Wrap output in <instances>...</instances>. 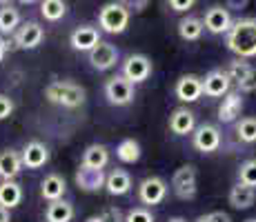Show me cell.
<instances>
[{
  "mask_svg": "<svg viewBox=\"0 0 256 222\" xmlns=\"http://www.w3.org/2000/svg\"><path fill=\"white\" fill-rule=\"evenodd\" d=\"M110 162V151L105 145H90L82 154V165L96 167V169H105Z\"/></svg>",
  "mask_w": 256,
  "mask_h": 222,
  "instance_id": "603a6c76",
  "label": "cell"
},
{
  "mask_svg": "<svg viewBox=\"0 0 256 222\" xmlns=\"http://www.w3.org/2000/svg\"><path fill=\"white\" fill-rule=\"evenodd\" d=\"M194 147L203 154H212L220 147V131L214 125H200L194 129Z\"/></svg>",
  "mask_w": 256,
  "mask_h": 222,
  "instance_id": "5bb4252c",
  "label": "cell"
},
{
  "mask_svg": "<svg viewBox=\"0 0 256 222\" xmlns=\"http://www.w3.org/2000/svg\"><path fill=\"white\" fill-rule=\"evenodd\" d=\"M165 196H167V182L158 176L145 178L138 187V198L142 205H150V207L160 205L165 200Z\"/></svg>",
  "mask_w": 256,
  "mask_h": 222,
  "instance_id": "52a82bcc",
  "label": "cell"
},
{
  "mask_svg": "<svg viewBox=\"0 0 256 222\" xmlns=\"http://www.w3.org/2000/svg\"><path fill=\"white\" fill-rule=\"evenodd\" d=\"M45 218H47V222H70V220L74 218V207H72V202L54 200L52 205L47 207Z\"/></svg>",
  "mask_w": 256,
  "mask_h": 222,
  "instance_id": "484cf974",
  "label": "cell"
},
{
  "mask_svg": "<svg viewBox=\"0 0 256 222\" xmlns=\"http://www.w3.org/2000/svg\"><path fill=\"white\" fill-rule=\"evenodd\" d=\"M65 191H67V182H65V178L58 174L47 176L45 180L40 182V194H42V198L49 202L60 200L62 196H65Z\"/></svg>",
  "mask_w": 256,
  "mask_h": 222,
  "instance_id": "ffe728a7",
  "label": "cell"
},
{
  "mask_svg": "<svg viewBox=\"0 0 256 222\" xmlns=\"http://www.w3.org/2000/svg\"><path fill=\"white\" fill-rule=\"evenodd\" d=\"M105 96L110 105L122 107L134 100V82H130L125 76H114L105 82Z\"/></svg>",
  "mask_w": 256,
  "mask_h": 222,
  "instance_id": "5b68a950",
  "label": "cell"
},
{
  "mask_svg": "<svg viewBox=\"0 0 256 222\" xmlns=\"http://www.w3.org/2000/svg\"><path fill=\"white\" fill-rule=\"evenodd\" d=\"M196 4V0H170V7L174 9V11H178V13H183L187 11V9H192Z\"/></svg>",
  "mask_w": 256,
  "mask_h": 222,
  "instance_id": "f35d334b",
  "label": "cell"
},
{
  "mask_svg": "<svg viewBox=\"0 0 256 222\" xmlns=\"http://www.w3.org/2000/svg\"><path fill=\"white\" fill-rule=\"evenodd\" d=\"M254 67H250L248 62H243V60H234V62H230L228 69H225V73L230 76V80L236 82V85H240V82L245 80V78L250 76V71H252Z\"/></svg>",
  "mask_w": 256,
  "mask_h": 222,
  "instance_id": "4dcf8cb0",
  "label": "cell"
},
{
  "mask_svg": "<svg viewBox=\"0 0 256 222\" xmlns=\"http://www.w3.org/2000/svg\"><path fill=\"white\" fill-rule=\"evenodd\" d=\"M105 189H107V194H112V196H125V194H130V189H132V178H130V174H127V171H122V169H114L112 174H107Z\"/></svg>",
  "mask_w": 256,
  "mask_h": 222,
  "instance_id": "44dd1931",
  "label": "cell"
},
{
  "mask_svg": "<svg viewBox=\"0 0 256 222\" xmlns=\"http://www.w3.org/2000/svg\"><path fill=\"white\" fill-rule=\"evenodd\" d=\"M7 49H9V42L7 40H0V60L4 58V51H7Z\"/></svg>",
  "mask_w": 256,
  "mask_h": 222,
  "instance_id": "b9f144b4",
  "label": "cell"
},
{
  "mask_svg": "<svg viewBox=\"0 0 256 222\" xmlns=\"http://www.w3.org/2000/svg\"><path fill=\"white\" fill-rule=\"evenodd\" d=\"M45 38V31L38 22H24L16 29V36H14V42L20 49H36L38 44Z\"/></svg>",
  "mask_w": 256,
  "mask_h": 222,
  "instance_id": "4fadbf2b",
  "label": "cell"
},
{
  "mask_svg": "<svg viewBox=\"0 0 256 222\" xmlns=\"http://www.w3.org/2000/svg\"><path fill=\"white\" fill-rule=\"evenodd\" d=\"M238 91H243V93L256 91V69H252V71H250V76L238 85Z\"/></svg>",
  "mask_w": 256,
  "mask_h": 222,
  "instance_id": "8d00e7d4",
  "label": "cell"
},
{
  "mask_svg": "<svg viewBox=\"0 0 256 222\" xmlns=\"http://www.w3.org/2000/svg\"><path fill=\"white\" fill-rule=\"evenodd\" d=\"M196 222H232L228 214H223V211H212L208 216H200Z\"/></svg>",
  "mask_w": 256,
  "mask_h": 222,
  "instance_id": "74e56055",
  "label": "cell"
},
{
  "mask_svg": "<svg viewBox=\"0 0 256 222\" xmlns=\"http://www.w3.org/2000/svg\"><path fill=\"white\" fill-rule=\"evenodd\" d=\"M116 2H120L125 9H130V11H145L147 4H150V0H116Z\"/></svg>",
  "mask_w": 256,
  "mask_h": 222,
  "instance_id": "e575fe53",
  "label": "cell"
},
{
  "mask_svg": "<svg viewBox=\"0 0 256 222\" xmlns=\"http://www.w3.org/2000/svg\"><path fill=\"white\" fill-rule=\"evenodd\" d=\"M167 222H187V220H185V218H170Z\"/></svg>",
  "mask_w": 256,
  "mask_h": 222,
  "instance_id": "ee69618b",
  "label": "cell"
},
{
  "mask_svg": "<svg viewBox=\"0 0 256 222\" xmlns=\"http://www.w3.org/2000/svg\"><path fill=\"white\" fill-rule=\"evenodd\" d=\"M22 169V156L14 149H7L0 154V178L2 180H14Z\"/></svg>",
  "mask_w": 256,
  "mask_h": 222,
  "instance_id": "d6986e66",
  "label": "cell"
},
{
  "mask_svg": "<svg viewBox=\"0 0 256 222\" xmlns=\"http://www.w3.org/2000/svg\"><path fill=\"white\" fill-rule=\"evenodd\" d=\"M20 27V13L12 4L0 9V33H14Z\"/></svg>",
  "mask_w": 256,
  "mask_h": 222,
  "instance_id": "83f0119b",
  "label": "cell"
},
{
  "mask_svg": "<svg viewBox=\"0 0 256 222\" xmlns=\"http://www.w3.org/2000/svg\"><path fill=\"white\" fill-rule=\"evenodd\" d=\"M238 182L248 187H256V160H245L238 167Z\"/></svg>",
  "mask_w": 256,
  "mask_h": 222,
  "instance_id": "1f68e13d",
  "label": "cell"
},
{
  "mask_svg": "<svg viewBox=\"0 0 256 222\" xmlns=\"http://www.w3.org/2000/svg\"><path fill=\"white\" fill-rule=\"evenodd\" d=\"M170 129L176 133V136H187L196 129V116L194 111L185 109V107H178V109L172 111L170 116Z\"/></svg>",
  "mask_w": 256,
  "mask_h": 222,
  "instance_id": "e0dca14e",
  "label": "cell"
},
{
  "mask_svg": "<svg viewBox=\"0 0 256 222\" xmlns=\"http://www.w3.org/2000/svg\"><path fill=\"white\" fill-rule=\"evenodd\" d=\"M116 62H118V49L112 42L100 40L90 51V65L98 69V71H107V69L116 67Z\"/></svg>",
  "mask_w": 256,
  "mask_h": 222,
  "instance_id": "9c48e42d",
  "label": "cell"
},
{
  "mask_svg": "<svg viewBox=\"0 0 256 222\" xmlns=\"http://www.w3.org/2000/svg\"><path fill=\"white\" fill-rule=\"evenodd\" d=\"M22 200V189L18 182L14 180H4L2 185H0V205L7 207V209H14V207H18Z\"/></svg>",
  "mask_w": 256,
  "mask_h": 222,
  "instance_id": "cb8c5ba5",
  "label": "cell"
},
{
  "mask_svg": "<svg viewBox=\"0 0 256 222\" xmlns=\"http://www.w3.org/2000/svg\"><path fill=\"white\" fill-rule=\"evenodd\" d=\"M40 13H42V18H45V20L56 22V20H60V18L67 13V4L62 2V0H42Z\"/></svg>",
  "mask_w": 256,
  "mask_h": 222,
  "instance_id": "f1b7e54d",
  "label": "cell"
},
{
  "mask_svg": "<svg viewBox=\"0 0 256 222\" xmlns=\"http://www.w3.org/2000/svg\"><path fill=\"white\" fill-rule=\"evenodd\" d=\"M70 42H72V47L76 49V51H87L90 53L92 49L100 42V33H98V29L92 27V24H80V27L74 29Z\"/></svg>",
  "mask_w": 256,
  "mask_h": 222,
  "instance_id": "9a60e30c",
  "label": "cell"
},
{
  "mask_svg": "<svg viewBox=\"0 0 256 222\" xmlns=\"http://www.w3.org/2000/svg\"><path fill=\"white\" fill-rule=\"evenodd\" d=\"M236 136H238L240 142H248V145H252L256 142V118H243V120L236 125Z\"/></svg>",
  "mask_w": 256,
  "mask_h": 222,
  "instance_id": "f546056e",
  "label": "cell"
},
{
  "mask_svg": "<svg viewBox=\"0 0 256 222\" xmlns=\"http://www.w3.org/2000/svg\"><path fill=\"white\" fill-rule=\"evenodd\" d=\"M74 180H76V187L82 191H100L102 187H105L107 182V176L102 169H96V167H87V165H80L76 169V176H74Z\"/></svg>",
  "mask_w": 256,
  "mask_h": 222,
  "instance_id": "ba28073f",
  "label": "cell"
},
{
  "mask_svg": "<svg viewBox=\"0 0 256 222\" xmlns=\"http://www.w3.org/2000/svg\"><path fill=\"white\" fill-rule=\"evenodd\" d=\"M20 2H24V4H32V2H34V0H20Z\"/></svg>",
  "mask_w": 256,
  "mask_h": 222,
  "instance_id": "bcb514c9",
  "label": "cell"
},
{
  "mask_svg": "<svg viewBox=\"0 0 256 222\" xmlns=\"http://www.w3.org/2000/svg\"><path fill=\"white\" fill-rule=\"evenodd\" d=\"M125 222H154V216H152V211H147V209H142V207H138V209L127 211Z\"/></svg>",
  "mask_w": 256,
  "mask_h": 222,
  "instance_id": "d6a6232c",
  "label": "cell"
},
{
  "mask_svg": "<svg viewBox=\"0 0 256 222\" xmlns=\"http://www.w3.org/2000/svg\"><path fill=\"white\" fill-rule=\"evenodd\" d=\"M245 222H256V218H250V220H245Z\"/></svg>",
  "mask_w": 256,
  "mask_h": 222,
  "instance_id": "7dc6e473",
  "label": "cell"
},
{
  "mask_svg": "<svg viewBox=\"0 0 256 222\" xmlns=\"http://www.w3.org/2000/svg\"><path fill=\"white\" fill-rule=\"evenodd\" d=\"M203 29H205L203 20H198V18H194V16H187L178 22V36L187 42H194L203 36Z\"/></svg>",
  "mask_w": 256,
  "mask_h": 222,
  "instance_id": "d4e9b609",
  "label": "cell"
},
{
  "mask_svg": "<svg viewBox=\"0 0 256 222\" xmlns=\"http://www.w3.org/2000/svg\"><path fill=\"white\" fill-rule=\"evenodd\" d=\"M152 73V60L142 53H132V56L125 58L122 62V76L130 82L138 85V82H145Z\"/></svg>",
  "mask_w": 256,
  "mask_h": 222,
  "instance_id": "8992f818",
  "label": "cell"
},
{
  "mask_svg": "<svg viewBox=\"0 0 256 222\" xmlns=\"http://www.w3.org/2000/svg\"><path fill=\"white\" fill-rule=\"evenodd\" d=\"M9 2H12V0H0V4H2V7H7Z\"/></svg>",
  "mask_w": 256,
  "mask_h": 222,
  "instance_id": "f6af8a7d",
  "label": "cell"
},
{
  "mask_svg": "<svg viewBox=\"0 0 256 222\" xmlns=\"http://www.w3.org/2000/svg\"><path fill=\"white\" fill-rule=\"evenodd\" d=\"M130 22V9H125L120 2H107L98 13V24L107 33H122Z\"/></svg>",
  "mask_w": 256,
  "mask_h": 222,
  "instance_id": "3957f363",
  "label": "cell"
},
{
  "mask_svg": "<svg viewBox=\"0 0 256 222\" xmlns=\"http://www.w3.org/2000/svg\"><path fill=\"white\" fill-rule=\"evenodd\" d=\"M230 76L223 71V69H214L210 71L208 76L203 78V93L210 98H220V96H228L230 93Z\"/></svg>",
  "mask_w": 256,
  "mask_h": 222,
  "instance_id": "7c38bea8",
  "label": "cell"
},
{
  "mask_svg": "<svg viewBox=\"0 0 256 222\" xmlns=\"http://www.w3.org/2000/svg\"><path fill=\"white\" fill-rule=\"evenodd\" d=\"M225 44L238 58L256 56V18H240L228 31Z\"/></svg>",
  "mask_w": 256,
  "mask_h": 222,
  "instance_id": "6da1fadb",
  "label": "cell"
},
{
  "mask_svg": "<svg viewBox=\"0 0 256 222\" xmlns=\"http://www.w3.org/2000/svg\"><path fill=\"white\" fill-rule=\"evenodd\" d=\"M203 24L210 33H228L234 22H232V16H230V9L220 7V4H214V7H210L208 11H205Z\"/></svg>",
  "mask_w": 256,
  "mask_h": 222,
  "instance_id": "30bf717a",
  "label": "cell"
},
{
  "mask_svg": "<svg viewBox=\"0 0 256 222\" xmlns=\"http://www.w3.org/2000/svg\"><path fill=\"white\" fill-rule=\"evenodd\" d=\"M228 9H234V11H243L245 7L250 4V0H225Z\"/></svg>",
  "mask_w": 256,
  "mask_h": 222,
  "instance_id": "ab89813d",
  "label": "cell"
},
{
  "mask_svg": "<svg viewBox=\"0 0 256 222\" xmlns=\"http://www.w3.org/2000/svg\"><path fill=\"white\" fill-rule=\"evenodd\" d=\"M116 156H118V160L125 162V165H134V162L140 160V145L134 138H125V140H120V145L116 147Z\"/></svg>",
  "mask_w": 256,
  "mask_h": 222,
  "instance_id": "4316f807",
  "label": "cell"
},
{
  "mask_svg": "<svg viewBox=\"0 0 256 222\" xmlns=\"http://www.w3.org/2000/svg\"><path fill=\"white\" fill-rule=\"evenodd\" d=\"M85 222H102V218L100 216H92V218H87Z\"/></svg>",
  "mask_w": 256,
  "mask_h": 222,
  "instance_id": "7bdbcfd3",
  "label": "cell"
},
{
  "mask_svg": "<svg viewBox=\"0 0 256 222\" xmlns=\"http://www.w3.org/2000/svg\"><path fill=\"white\" fill-rule=\"evenodd\" d=\"M243 111V98H240V91H230L228 96L223 98L218 107V120L220 122H234L236 118Z\"/></svg>",
  "mask_w": 256,
  "mask_h": 222,
  "instance_id": "ac0fdd59",
  "label": "cell"
},
{
  "mask_svg": "<svg viewBox=\"0 0 256 222\" xmlns=\"http://www.w3.org/2000/svg\"><path fill=\"white\" fill-rule=\"evenodd\" d=\"M0 222H12L9 209H7V207H2V205H0Z\"/></svg>",
  "mask_w": 256,
  "mask_h": 222,
  "instance_id": "60d3db41",
  "label": "cell"
},
{
  "mask_svg": "<svg viewBox=\"0 0 256 222\" xmlns=\"http://www.w3.org/2000/svg\"><path fill=\"white\" fill-rule=\"evenodd\" d=\"M20 156H22V167H27V169H40L49 162V149L38 140L27 142Z\"/></svg>",
  "mask_w": 256,
  "mask_h": 222,
  "instance_id": "2e32d148",
  "label": "cell"
},
{
  "mask_svg": "<svg viewBox=\"0 0 256 222\" xmlns=\"http://www.w3.org/2000/svg\"><path fill=\"white\" fill-rule=\"evenodd\" d=\"M196 167L194 165H183L174 171V178H172V187H174V194L178 196L180 200H194L196 198Z\"/></svg>",
  "mask_w": 256,
  "mask_h": 222,
  "instance_id": "277c9868",
  "label": "cell"
},
{
  "mask_svg": "<svg viewBox=\"0 0 256 222\" xmlns=\"http://www.w3.org/2000/svg\"><path fill=\"white\" fill-rule=\"evenodd\" d=\"M100 218H102V222H125L118 207H107V209L100 214Z\"/></svg>",
  "mask_w": 256,
  "mask_h": 222,
  "instance_id": "836d02e7",
  "label": "cell"
},
{
  "mask_svg": "<svg viewBox=\"0 0 256 222\" xmlns=\"http://www.w3.org/2000/svg\"><path fill=\"white\" fill-rule=\"evenodd\" d=\"M203 96V78L194 76V73H187L180 76L176 82V98L180 102H196Z\"/></svg>",
  "mask_w": 256,
  "mask_h": 222,
  "instance_id": "8fae6325",
  "label": "cell"
},
{
  "mask_svg": "<svg viewBox=\"0 0 256 222\" xmlns=\"http://www.w3.org/2000/svg\"><path fill=\"white\" fill-rule=\"evenodd\" d=\"M12 111H14V100L9 96H4V93H0V120L9 118Z\"/></svg>",
  "mask_w": 256,
  "mask_h": 222,
  "instance_id": "d590c367",
  "label": "cell"
},
{
  "mask_svg": "<svg viewBox=\"0 0 256 222\" xmlns=\"http://www.w3.org/2000/svg\"><path fill=\"white\" fill-rule=\"evenodd\" d=\"M256 200V194L252 187L248 185H234L232 191H230V205L234 207V209H250V207L254 205Z\"/></svg>",
  "mask_w": 256,
  "mask_h": 222,
  "instance_id": "7402d4cb",
  "label": "cell"
},
{
  "mask_svg": "<svg viewBox=\"0 0 256 222\" xmlns=\"http://www.w3.org/2000/svg\"><path fill=\"white\" fill-rule=\"evenodd\" d=\"M45 98L54 105H60V107H67V109H76L85 102V89L76 82H70V80H58V82H52L47 89H45Z\"/></svg>",
  "mask_w": 256,
  "mask_h": 222,
  "instance_id": "7a4b0ae2",
  "label": "cell"
}]
</instances>
